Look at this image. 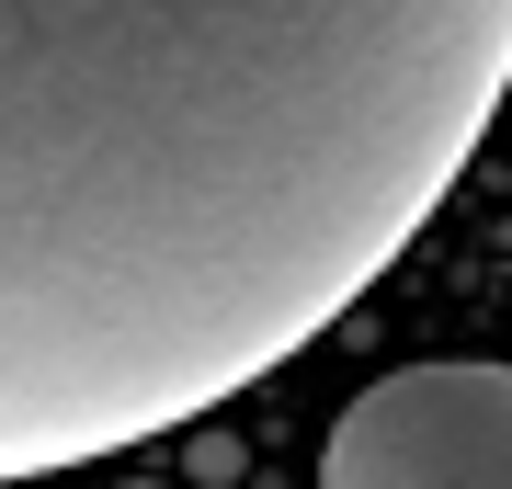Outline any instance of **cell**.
Here are the masks:
<instances>
[{
	"label": "cell",
	"instance_id": "6da1fadb",
	"mask_svg": "<svg viewBox=\"0 0 512 489\" xmlns=\"http://www.w3.org/2000/svg\"><path fill=\"white\" fill-rule=\"evenodd\" d=\"M512 91V0H0V478L319 342Z\"/></svg>",
	"mask_w": 512,
	"mask_h": 489
},
{
	"label": "cell",
	"instance_id": "7a4b0ae2",
	"mask_svg": "<svg viewBox=\"0 0 512 489\" xmlns=\"http://www.w3.org/2000/svg\"><path fill=\"white\" fill-rule=\"evenodd\" d=\"M319 489H512V364H399L342 399Z\"/></svg>",
	"mask_w": 512,
	"mask_h": 489
},
{
	"label": "cell",
	"instance_id": "3957f363",
	"mask_svg": "<svg viewBox=\"0 0 512 489\" xmlns=\"http://www.w3.org/2000/svg\"><path fill=\"white\" fill-rule=\"evenodd\" d=\"M239 467H251V444H239V433H217V421H205V433H194V489H228Z\"/></svg>",
	"mask_w": 512,
	"mask_h": 489
},
{
	"label": "cell",
	"instance_id": "277c9868",
	"mask_svg": "<svg viewBox=\"0 0 512 489\" xmlns=\"http://www.w3.org/2000/svg\"><path fill=\"white\" fill-rule=\"evenodd\" d=\"M114 489H171V478H114Z\"/></svg>",
	"mask_w": 512,
	"mask_h": 489
}]
</instances>
